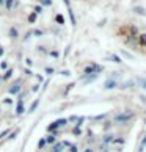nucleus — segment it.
<instances>
[{
  "label": "nucleus",
  "instance_id": "nucleus-1",
  "mask_svg": "<svg viewBox=\"0 0 146 152\" xmlns=\"http://www.w3.org/2000/svg\"><path fill=\"white\" fill-rule=\"evenodd\" d=\"M140 47L143 49V52H145V55H146V36L140 38Z\"/></svg>",
  "mask_w": 146,
  "mask_h": 152
}]
</instances>
